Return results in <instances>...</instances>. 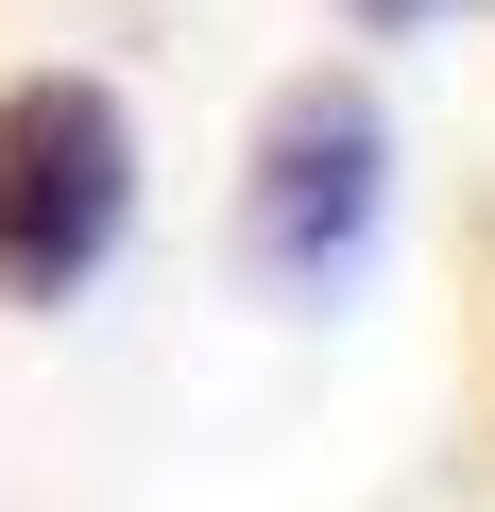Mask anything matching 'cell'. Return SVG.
Listing matches in <instances>:
<instances>
[{"label": "cell", "instance_id": "cell-1", "mask_svg": "<svg viewBox=\"0 0 495 512\" xmlns=\"http://www.w3.org/2000/svg\"><path fill=\"white\" fill-rule=\"evenodd\" d=\"M120 205H137V120L86 69L0 86V291H18V308L86 291L120 256Z\"/></svg>", "mask_w": 495, "mask_h": 512}, {"label": "cell", "instance_id": "cell-2", "mask_svg": "<svg viewBox=\"0 0 495 512\" xmlns=\"http://www.w3.org/2000/svg\"><path fill=\"white\" fill-rule=\"evenodd\" d=\"M376 188H393V120L359 86H291L257 120V188H239V256H257L274 291H325L359 274V239H376Z\"/></svg>", "mask_w": 495, "mask_h": 512}, {"label": "cell", "instance_id": "cell-3", "mask_svg": "<svg viewBox=\"0 0 495 512\" xmlns=\"http://www.w3.org/2000/svg\"><path fill=\"white\" fill-rule=\"evenodd\" d=\"M376 18H427V0H376Z\"/></svg>", "mask_w": 495, "mask_h": 512}]
</instances>
